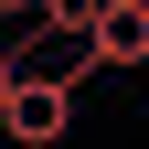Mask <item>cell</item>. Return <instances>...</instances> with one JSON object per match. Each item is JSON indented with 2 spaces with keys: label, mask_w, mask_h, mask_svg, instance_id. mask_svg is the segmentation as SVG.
Listing matches in <instances>:
<instances>
[{
  "label": "cell",
  "mask_w": 149,
  "mask_h": 149,
  "mask_svg": "<svg viewBox=\"0 0 149 149\" xmlns=\"http://www.w3.org/2000/svg\"><path fill=\"white\" fill-rule=\"evenodd\" d=\"M64 128H74V85H11V96H0V139L11 149H64Z\"/></svg>",
  "instance_id": "1"
},
{
  "label": "cell",
  "mask_w": 149,
  "mask_h": 149,
  "mask_svg": "<svg viewBox=\"0 0 149 149\" xmlns=\"http://www.w3.org/2000/svg\"><path fill=\"white\" fill-rule=\"evenodd\" d=\"M11 85H22V74H11V53H0V96H11Z\"/></svg>",
  "instance_id": "3"
},
{
  "label": "cell",
  "mask_w": 149,
  "mask_h": 149,
  "mask_svg": "<svg viewBox=\"0 0 149 149\" xmlns=\"http://www.w3.org/2000/svg\"><path fill=\"white\" fill-rule=\"evenodd\" d=\"M85 53H96V74L107 64H149V0H107L96 32H85Z\"/></svg>",
  "instance_id": "2"
}]
</instances>
